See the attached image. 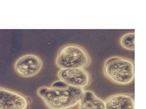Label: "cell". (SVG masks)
<instances>
[{
	"mask_svg": "<svg viewBox=\"0 0 146 109\" xmlns=\"http://www.w3.org/2000/svg\"><path fill=\"white\" fill-rule=\"evenodd\" d=\"M84 91V89L60 81L55 82L49 87L39 88L37 94L49 109H69L79 104Z\"/></svg>",
	"mask_w": 146,
	"mask_h": 109,
	"instance_id": "6da1fadb",
	"label": "cell"
},
{
	"mask_svg": "<svg viewBox=\"0 0 146 109\" xmlns=\"http://www.w3.org/2000/svg\"><path fill=\"white\" fill-rule=\"evenodd\" d=\"M103 72L105 77L115 84L129 85L134 79V62L125 57H110L105 62Z\"/></svg>",
	"mask_w": 146,
	"mask_h": 109,
	"instance_id": "7a4b0ae2",
	"label": "cell"
},
{
	"mask_svg": "<svg viewBox=\"0 0 146 109\" xmlns=\"http://www.w3.org/2000/svg\"><path fill=\"white\" fill-rule=\"evenodd\" d=\"M91 63L90 55L86 50L78 45H66L59 50L56 64L60 69H84Z\"/></svg>",
	"mask_w": 146,
	"mask_h": 109,
	"instance_id": "3957f363",
	"label": "cell"
},
{
	"mask_svg": "<svg viewBox=\"0 0 146 109\" xmlns=\"http://www.w3.org/2000/svg\"><path fill=\"white\" fill-rule=\"evenodd\" d=\"M58 77L68 85L83 89L89 85L91 81L90 74L84 69H60L58 73Z\"/></svg>",
	"mask_w": 146,
	"mask_h": 109,
	"instance_id": "277c9868",
	"label": "cell"
},
{
	"mask_svg": "<svg viewBox=\"0 0 146 109\" xmlns=\"http://www.w3.org/2000/svg\"><path fill=\"white\" fill-rule=\"evenodd\" d=\"M43 66L42 60L34 54H27L16 61L14 69L16 73L24 77H30L36 75L41 71Z\"/></svg>",
	"mask_w": 146,
	"mask_h": 109,
	"instance_id": "5b68a950",
	"label": "cell"
},
{
	"mask_svg": "<svg viewBox=\"0 0 146 109\" xmlns=\"http://www.w3.org/2000/svg\"><path fill=\"white\" fill-rule=\"evenodd\" d=\"M29 103L26 96L0 87V109H27Z\"/></svg>",
	"mask_w": 146,
	"mask_h": 109,
	"instance_id": "8992f818",
	"label": "cell"
},
{
	"mask_svg": "<svg viewBox=\"0 0 146 109\" xmlns=\"http://www.w3.org/2000/svg\"><path fill=\"white\" fill-rule=\"evenodd\" d=\"M104 102L106 109H135L134 98L128 94L113 95Z\"/></svg>",
	"mask_w": 146,
	"mask_h": 109,
	"instance_id": "52a82bcc",
	"label": "cell"
},
{
	"mask_svg": "<svg viewBox=\"0 0 146 109\" xmlns=\"http://www.w3.org/2000/svg\"><path fill=\"white\" fill-rule=\"evenodd\" d=\"M78 104V109H106L104 101L91 91H84Z\"/></svg>",
	"mask_w": 146,
	"mask_h": 109,
	"instance_id": "ba28073f",
	"label": "cell"
},
{
	"mask_svg": "<svg viewBox=\"0 0 146 109\" xmlns=\"http://www.w3.org/2000/svg\"><path fill=\"white\" fill-rule=\"evenodd\" d=\"M121 46L125 49L131 51L135 50V34L133 32L127 33L121 37Z\"/></svg>",
	"mask_w": 146,
	"mask_h": 109,
	"instance_id": "9c48e42d",
	"label": "cell"
}]
</instances>
